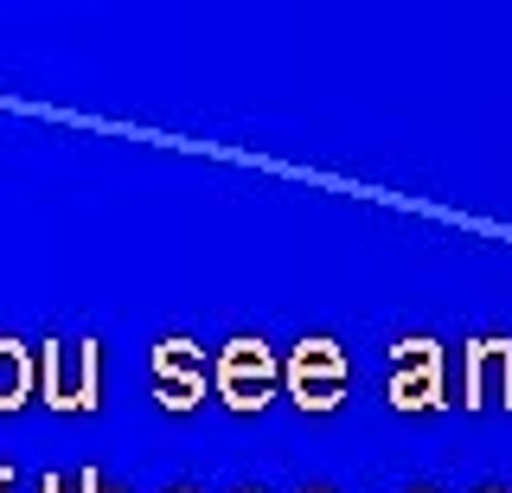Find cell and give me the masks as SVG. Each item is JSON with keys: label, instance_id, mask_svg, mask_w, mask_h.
Returning a JSON list of instances; mask_svg holds the SVG:
<instances>
[{"label": "cell", "instance_id": "obj_1", "mask_svg": "<svg viewBox=\"0 0 512 493\" xmlns=\"http://www.w3.org/2000/svg\"><path fill=\"white\" fill-rule=\"evenodd\" d=\"M39 378H45V404L52 410H96L103 404V346L96 340H45Z\"/></svg>", "mask_w": 512, "mask_h": 493}, {"label": "cell", "instance_id": "obj_2", "mask_svg": "<svg viewBox=\"0 0 512 493\" xmlns=\"http://www.w3.org/2000/svg\"><path fill=\"white\" fill-rule=\"evenodd\" d=\"M276 378H282L276 353H269L263 340H250V333H237V340L218 353V365H212V391L231 410H263L269 397H276Z\"/></svg>", "mask_w": 512, "mask_h": 493}, {"label": "cell", "instance_id": "obj_3", "mask_svg": "<svg viewBox=\"0 0 512 493\" xmlns=\"http://www.w3.org/2000/svg\"><path fill=\"white\" fill-rule=\"evenodd\" d=\"M288 391H295L301 410H333L346 397V353L333 340H301L295 359H288Z\"/></svg>", "mask_w": 512, "mask_h": 493}, {"label": "cell", "instance_id": "obj_4", "mask_svg": "<svg viewBox=\"0 0 512 493\" xmlns=\"http://www.w3.org/2000/svg\"><path fill=\"white\" fill-rule=\"evenodd\" d=\"M391 404L397 410H436L442 404V346L436 340H397L391 353Z\"/></svg>", "mask_w": 512, "mask_h": 493}, {"label": "cell", "instance_id": "obj_5", "mask_svg": "<svg viewBox=\"0 0 512 493\" xmlns=\"http://www.w3.org/2000/svg\"><path fill=\"white\" fill-rule=\"evenodd\" d=\"M461 404L468 410H487L500 404L512 410V340H474L468 346V365H461Z\"/></svg>", "mask_w": 512, "mask_h": 493}, {"label": "cell", "instance_id": "obj_6", "mask_svg": "<svg viewBox=\"0 0 512 493\" xmlns=\"http://www.w3.org/2000/svg\"><path fill=\"white\" fill-rule=\"evenodd\" d=\"M148 372H154V391H160V404L167 410H192L205 397V353L192 340H160L154 346V359H148Z\"/></svg>", "mask_w": 512, "mask_h": 493}, {"label": "cell", "instance_id": "obj_7", "mask_svg": "<svg viewBox=\"0 0 512 493\" xmlns=\"http://www.w3.org/2000/svg\"><path fill=\"white\" fill-rule=\"evenodd\" d=\"M32 378H39V365L20 340H0V410H20L32 397Z\"/></svg>", "mask_w": 512, "mask_h": 493}, {"label": "cell", "instance_id": "obj_8", "mask_svg": "<svg viewBox=\"0 0 512 493\" xmlns=\"http://www.w3.org/2000/svg\"><path fill=\"white\" fill-rule=\"evenodd\" d=\"M77 493H122V487H103V474H77Z\"/></svg>", "mask_w": 512, "mask_h": 493}, {"label": "cell", "instance_id": "obj_9", "mask_svg": "<svg viewBox=\"0 0 512 493\" xmlns=\"http://www.w3.org/2000/svg\"><path fill=\"white\" fill-rule=\"evenodd\" d=\"M39 493H71V487H64V481H45V487H39Z\"/></svg>", "mask_w": 512, "mask_h": 493}, {"label": "cell", "instance_id": "obj_10", "mask_svg": "<svg viewBox=\"0 0 512 493\" xmlns=\"http://www.w3.org/2000/svg\"><path fill=\"white\" fill-rule=\"evenodd\" d=\"M7 487H13V474H7V468H0V493H7Z\"/></svg>", "mask_w": 512, "mask_h": 493}, {"label": "cell", "instance_id": "obj_11", "mask_svg": "<svg viewBox=\"0 0 512 493\" xmlns=\"http://www.w3.org/2000/svg\"><path fill=\"white\" fill-rule=\"evenodd\" d=\"M314 493H327V487H314Z\"/></svg>", "mask_w": 512, "mask_h": 493}, {"label": "cell", "instance_id": "obj_12", "mask_svg": "<svg viewBox=\"0 0 512 493\" xmlns=\"http://www.w3.org/2000/svg\"><path fill=\"white\" fill-rule=\"evenodd\" d=\"M180 493H186V487H180Z\"/></svg>", "mask_w": 512, "mask_h": 493}]
</instances>
